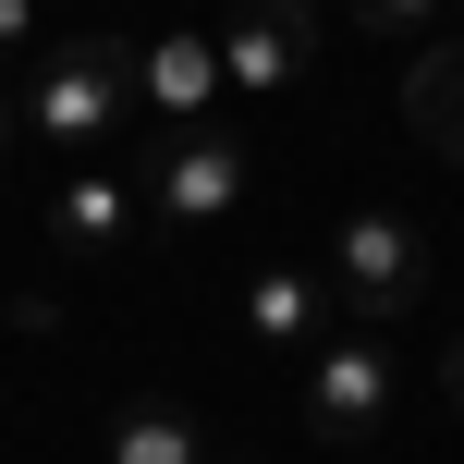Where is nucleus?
<instances>
[{
    "mask_svg": "<svg viewBox=\"0 0 464 464\" xmlns=\"http://www.w3.org/2000/svg\"><path fill=\"white\" fill-rule=\"evenodd\" d=\"M135 111V37H49L37 62H24V122H37V147H62V160H86L111 122Z\"/></svg>",
    "mask_w": 464,
    "mask_h": 464,
    "instance_id": "obj_1",
    "label": "nucleus"
},
{
    "mask_svg": "<svg viewBox=\"0 0 464 464\" xmlns=\"http://www.w3.org/2000/svg\"><path fill=\"white\" fill-rule=\"evenodd\" d=\"M245 135H220V122H184V135L160 147V160L135 171V196H147V220L160 232H208V220H232L245 208Z\"/></svg>",
    "mask_w": 464,
    "mask_h": 464,
    "instance_id": "obj_2",
    "label": "nucleus"
},
{
    "mask_svg": "<svg viewBox=\"0 0 464 464\" xmlns=\"http://www.w3.org/2000/svg\"><path fill=\"white\" fill-rule=\"evenodd\" d=\"M379 428H392V343H379V330H330V343L305 354V440L367 452Z\"/></svg>",
    "mask_w": 464,
    "mask_h": 464,
    "instance_id": "obj_3",
    "label": "nucleus"
},
{
    "mask_svg": "<svg viewBox=\"0 0 464 464\" xmlns=\"http://www.w3.org/2000/svg\"><path fill=\"white\" fill-rule=\"evenodd\" d=\"M330 294L354 305V330L403 318V305L428 294V245H416V220H392V208H354L343 232H330Z\"/></svg>",
    "mask_w": 464,
    "mask_h": 464,
    "instance_id": "obj_4",
    "label": "nucleus"
},
{
    "mask_svg": "<svg viewBox=\"0 0 464 464\" xmlns=\"http://www.w3.org/2000/svg\"><path fill=\"white\" fill-rule=\"evenodd\" d=\"M305 62H318V13H305V0H232V24H220V86L281 98Z\"/></svg>",
    "mask_w": 464,
    "mask_h": 464,
    "instance_id": "obj_5",
    "label": "nucleus"
},
{
    "mask_svg": "<svg viewBox=\"0 0 464 464\" xmlns=\"http://www.w3.org/2000/svg\"><path fill=\"white\" fill-rule=\"evenodd\" d=\"M49 245L62 256H98V269H122V256L147 245V196H135V171H62V196H49Z\"/></svg>",
    "mask_w": 464,
    "mask_h": 464,
    "instance_id": "obj_6",
    "label": "nucleus"
},
{
    "mask_svg": "<svg viewBox=\"0 0 464 464\" xmlns=\"http://www.w3.org/2000/svg\"><path fill=\"white\" fill-rule=\"evenodd\" d=\"M245 343L305 367V354L330 343V281H318V269H294V256H281V269H256V281H245Z\"/></svg>",
    "mask_w": 464,
    "mask_h": 464,
    "instance_id": "obj_7",
    "label": "nucleus"
},
{
    "mask_svg": "<svg viewBox=\"0 0 464 464\" xmlns=\"http://www.w3.org/2000/svg\"><path fill=\"white\" fill-rule=\"evenodd\" d=\"M135 98L171 122V135L208 122V98H220V37H196V24H184V37H147V49H135Z\"/></svg>",
    "mask_w": 464,
    "mask_h": 464,
    "instance_id": "obj_8",
    "label": "nucleus"
},
{
    "mask_svg": "<svg viewBox=\"0 0 464 464\" xmlns=\"http://www.w3.org/2000/svg\"><path fill=\"white\" fill-rule=\"evenodd\" d=\"M98 464H208V440H196L184 403H122L111 440H98Z\"/></svg>",
    "mask_w": 464,
    "mask_h": 464,
    "instance_id": "obj_9",
    "label": "nucleus"
},
{
    "mask_svg": "<svg viewBox=\"0 0 464 464\" xmlns=\"http://www.w3.org/2000/svg\"><path fill=\"white\" fill-rule=\"evenodd\" d=\"M452 111H464V37H440V49H428L416 73H403V122H416L428 147L452 135Z\"/></svg>",
    "mask_w": 464,
    "mask_h": 464,
    "instance_id": "obj_10",
    "label": "nucleus"
},
{
    "mask_svg": "<svg viewBox=\"0 0 464 464\" xmlns=\"http://www.w3.org/2000/svg\"><path fill=\"white\" fill-rule=\"evenodd\" d=\"M428 13H440V0H354V24H367V37H416Z\"/></svg>",
    "mask_w": 464,
    "mask_h": 464,
    "instance_id": "obj_11",
    "label": "nucleus"
},
{
    "mask_svg": "<svg viewBox=\"0 0 464 464\" xmlns=\"http://www.w3.org/2000/svg\"><path fill=\"white\" fill-rule=\"evenodd\" d=\"M37 62V0H0V73Z\"/></svg>",
    "mask_w": 464,
    "mask_h": 464,
    "instance_id": "obj_12",
    "label": "nucleus"
},
{
    "mask_svg": "<svg viewBox=\"0 0 464 464\" xmlns=\"http://www.w3.org/2000/svg\"><path fill=\"white\" fill-rule=\"evenodd\" d=\"M440 392H452V416H464V343H452V367H440Z\"/></svg>",
    "mask_w": 464,
    "mask_h": 464,
    "instance_id": "obj_13",
    "label": "nucleus"
},
{
    "mask_svg": "<svg viewBox=\"0 0 464 464\" xmlns=\"http://www.w3.org/2000/svg\"><path fill=\"white\" fill-rule=\"evenodd\" d=\"M440 160H452V171H464V111H452V135H440Z\"/></svg>",
    "mask_w": 464,
    "mask_h": 464,
    "instance_id": "obj_14",
    "label": "nucleus"
},
{
    "mask_svg": "<svg viewBox=\"0 0 464 464\" xmlns=\"http://www.w3.org/2000/svg\"><path fill=\"white\" fill-rule=\"evenodd\" d=\"M0 147H13V98H0Z\"/></svg>",
    "mask_w": 464,
    "mask_h": 464,
    "instance_id": "obj_15",
    "label": "nucleus"
}]
</instances>
